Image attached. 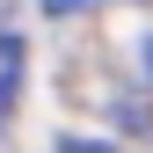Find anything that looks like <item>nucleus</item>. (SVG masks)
Segmentation results:
<instances>
[{"mask_svg": "<svg viewBox=\"0 0 153 153\" xmlns=\"http://www.w3.org/2000/svg\"><path fill=\"white\" fill-rule=\"evenodd\" d=\"M7 15H15V0H0V22H7Z\"/></svg>", "mask_w": 153, "mask_h": 153, "instance_id": "nucleus-4", "label": "nucleus"}, {"mask_svg": "<svg viewBox=\"0 0 153 153\" xmlns=\"http://www.w3.org/2000/svg\"><path fill=\"white\" fill-rule=\"evenodd\" d=\"M22 66H29L22 36H7V29H0V117H7V109H15V95H22Z\"/></svg>", "mask_w": 153, "mask_h": 153, "instance_id": "nucleus-1", "label": "nucleus"}, {"mask_svg": "<svg viewBox=\"0 0 153 153\" xmlns=\"http://www.w3.org/2000/svg\"><path fill=\"white\" fill-rule=\"evenodd\" d=\"M51 15H80V7H95V0H44Z\"/></svg>", "mask_w": 153, "mask_h": 153, "instance_id": "nucleus-3", "label": "nucleus"}, {"mask_svg": "<svg viewBox=\"0 0 153 153\" xmlns=\"http://www.w3.org/2000/svg\"><path fill=\"white\" fill-rule=\"evenodd\" d=\"M59 153H117L109 139H59Z\"/></svg>", "mask_w": 153, "mask_h": 153, "instance_id": "nucleus-2", "label": "nucleus"}]
</instances>
